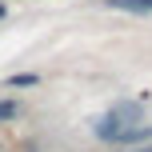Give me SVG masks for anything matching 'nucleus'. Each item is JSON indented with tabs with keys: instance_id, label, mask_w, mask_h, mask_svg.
<instances>
[{
	"instance_id": "4",
	"label": "nucleus",
	"mask_w": 152,
	"mask_h": 152,
	"mask_svg": "<svg viewBox=\"0 0 152 152\" xmlns=\"http://www.w3.org/2000/svg\"><path fill=\"white\" fill-rule=\"evenodd\" d=\"M20 116V100H12V96H4L0 100V124H8V120H16Z\"/></svg>"
},
{
	"instance_id": "6",
	"label": "nucleus",
	"mask_w": 152,
	"mask_h": 152,
	"mask_svg": "<svg viewBox=\"0 0 152 152\" xmlns=\"http://www.w3.org/2000/svg\"><path fill=\"white\" fill-rule=\"evenodd\" d=\"M128 152H152V140H148V144H144V148H140V144H136V148H128Z\"/></svg>"
},
{
	"instance_id": "5",
	"label": "nucleus",
	"mask_w": 152,
	"mask_h": 152,
	"mask_svg": "<svg viewBox=\"0 0 152 152\" xmlns=\"http://www.w3.org/2000/svg\"><path fill=\"white\" fill-rule=\"evenodd\" d=\"M36 84H40L36 72H20V76H12V80H8V88H36Z\"/></svg>"
},
{
	"instance_id": "3",
	"label": "nucleus",
	"mask_w": 152,
	"mask_h": 152,
	"mask_svg": "<svg viewBox=\"0 0 152 152\" xmlns=\"http://www.w3.org/2000/svg\"><path fill=\"white\" fill-rule=\"evenodd\" d=\"M104 8H116V12H152V0H104Z\"/></svg>"
},
{
	"instance_id": "2",
	"label": "nucleus",
	"mask_w": 152,
	"mask_h": 152,
	"mask_svg": "<svg viewBox=\"0 0 152 152\" xmlns=\"http://www.w3.org/2000/svg\"><path fill=\"white\" fill-rule=\"evenodd\" d=\"M148 140H152V124H128L112 144H148Z\"/></svg>"
},
{
	"instance_id": "1",
	"label": "nucleus",
	"mask_w": 152,
	"mask_h": 152,
	"mask_svg": "<svg viewBox=\"0 0 152 152\" xmlns=\"http://www.w3.org/2000/svg\"><path fill=\"white\" fill-rule=\"evenodd\" d=\"M108 116H112V120H120L124 128H128V124H136L140 116H144V108H140L136 100H116V104L108 108Z\"/></svg>"
}]
</instances>
